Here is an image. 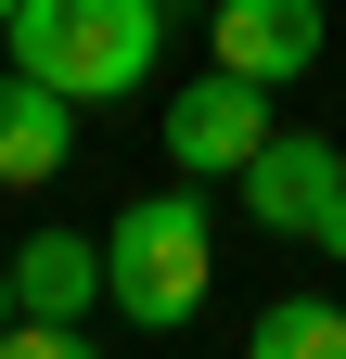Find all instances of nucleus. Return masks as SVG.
Masks as SVG:
<instances>
[{"mask_svg": "<svg viewBox=\"0 0 346 359\" xmlns=\"http://www.w3.org/2000/svg\"><path fill=\"white\" fill-rule=\"evenodd\" d=\"M256 231H282V244H321L346 257V142H308V128H270L256 142V167L231 180Z\"/></svg>", "mask_w": 346, "mask_h": 359, "instance_id": "obj_3", "label": "nucleus"}, {"mask_svg": "<svg viewBox=\"0 0 346 359\" xmlns=\"http://www.w3.org/2000/svg\"><path fill=\"white\" fill-rule=\"evenodd\" d=\"M0 52L26 77L77 90V103H128V90H154V65H167V0H13Z\"/></svg>", "mask_w": 346, "mask_h": 359, "instance_id": "obj_1", "label": "nucleus"}, {"mask_svg": "<svg viewBox=\"0 0 346 359\" xmlns=\"http://www.w3.org/2000/svg\"><path fill=\"white\" fill-rule=\"evenodd\" d=\"M205 283H219V231H205V180L193 193H141V205H116V231H103V308L128 334H180Z\"/></svg>", "mask_w": 346, "mask_h": 359, "instance_id": "obj_2", "label": "nucleus"}, {"mask_svg": "<svg viewBox=\"0 0 346 359\" xmlns=\"http://www.w3.org/2000/svg\"><path fill=\"white\" fill-rule=\"evenodd\" d=\"M0 26H13V0H0Z\"/></svg>", "mask_w": 346, "mask_h": 359, "instance_id": "obj_10", "label": "nucleus"}, {"mask_svg": "<svg viewBox=\"0 0 346 359\" xmlns=\"http://www.w3.org/2000/svg\"><path fill=\"white\" fill-rule=\"evenodd\" d=\"M244 346H256V359H346V308L282 295V308H256V321H244Z\"/></svg>", "mask_w": 346, "mask_h": 359, "instance_id": "obj_8", "label": "nucleus"}, {"mask_svg": "<svg viewBox=\"0 0 346 359\" xmlns=\"http://www.w3.org/2000/svg\"><path fill=\"white\" fill-rule=\"evenodd\" d=\"M321 39H333V13H321V0H219L205 52L282 90V77H308V65H321Z\"/></svg>", "mask_w": 346, "mask_h": 359, "instance_id": "obj_5", "label": "nucleus"}, {"mask_svg": "<svg viewBox=\"0 0 346 359\" xmlns=\"http://www.w3.org/2000/svg\"><path fill=\"white\" fill-rule=\"evenodd\" d=\"M13 308H26V295H13V257H0V334H13Z\"/></svg>", "mask_w": 346, "mask_h": 359, "instance_id": "obj_9", "label": "nucleus"}, {"mask_svg": "<svg viewBox=\"0 0 346 359\" xmlns=\"http://www.w3.org/2000/svg\"><path fill=\"white\" fill-rule=\"evenodd\" d=\"M256 142H270V77L205 65V77L167 90V167H193V180H244Z\"/></svg>", "mask_w": 346, "mask_h": 359, "instance_id": "obj_4", "label": "nucleus"}, {"mask_svg": "<svg viewBox=\"0 0 346 359\" xmlns=\"http://www.w3.org/2000/svg\"><path fill=\"white\" fill-rule=\"evenodd\" d=\"M64 167H77V90L0 65V180L39 193V180H64Z\"/></svg>", "mask_w": 346, "mask_h": 359, "instance_id": "obj_6", "label": "nucleus"}, {"mask_svg": "<svg viewBox=\"0 0 346 359\" xmlns=\"http://www.w3.org/2000/svg\"><path fill=\"white\" fill-rule=\"evenodd\" d=\"M13 295L52 308V321H90V295H103V244H90V231H26V244H13Z\"/></svg>", "mask_w": 346, "mask_h": 359, "instance_id": "obj_7", "label": "nucleus"}]
</instances>
